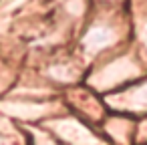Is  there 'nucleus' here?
<instances>
[{
  "instance_id": "obj_10",
  "label": "nucleus",
  "mask_w": 147,
  "mask_h": 145,
  "mask_svg": "<svg viewBox=\"0 0 147 145\" xmlns=\"http://www.w3.org/2000/svg\"><path fill=\"white\" fill-rule=\"evenodd\" d=\"M143 42H145V47H147V28H145V32H143Z\"/></svg>"
},
{
  "instance_id": "obj_6",
  "label": "nucleus",
  "mask_w": 147,
  "mask_h": 145,
  "mask_svg": "<svg viewBox=\"0 0 147 145\" xmlns=\"http://www.w3.org/2000/svg\"><path fill=\"white\" fill-rule=\"evenodd\" d=\"M2 111L10 117L22 119V121H36L40 117H47L51 111V103H42V101H26V99H18V101H8L2 105Z\"/></svg>"
},
{
  "instance_id": "obj_5",
  "label": "nucleus",
  "mask_w": 147,
  "mask_h": 145,
  "mask_svg": "<svg viewBox=\"0 0 147 145\" xmlns=\"http://www.w3.org/2000/svg\"><path fill=\"white\" fill-rule=\"evenodd\" d=\"M103 131L117 145H131L133 143V137L137 135L135 121L129 115H121V113L107 115L105 117V123H103Z\"/></svg>"
},
{
  "instance_id": "obj_4",
  "label": "nucleus",
  "mask_w": 147,
  "mask_h": 145,
  "mask_svg": "<svg viewBox=\"0 0 147 145\" xmlns=\"http://www.w3.org/2000/svg\"><path fill=\"white\" fill-rule=\"evenodd\" d=\"M117 38H119V32L111 22L97 20L81 36V51L89 57H95V55L105 53L107 49H111L117 42Z\"/></svg>"
},
{
  "instance_id": "obj_2",
  "label": "nucleus",
  "mask_w": 147,
  "mask_h": 145,
  "mask_svg": "<svg viewBox=\"0 0 147 145\" xmlns=\"http://www.w3.org/2000/svg\"><path fill=\"white\" fill-rule=\"evenodd\" d=\"M45 129L51 131L65 145H107L101 135H97L85 119L77 115H61L51 117L45 123Z\"/></svg>"
},
{
  "instance_id": "obj_1",
  "label": "nucleus",
  "mask_w": 147,
  "mask_h": 145,
  "mask_svg": "<svg viewBox=\"0 0 147 145\" xmlns=\"http://www.w3.org/2000/svg\"><path fill=\"white\" fill-rule=\"evenodd\" d=\"M143 75V67L137 61V57L123 53L115 55L113 59L105 61L103 65L95 67L91 75L87 77V85L97 93H111L113 89L119 91L135 81H139Z\"/></svg>"
},
{
  "instance_id": "obj_8",
  "label": "nucleus",
  "mask_w": 147,
  "mask_h": 145,
  "mask_svg": "<svg viewBox=\"0 0 147 145\" xmlns=\"http://www.w3.org/2000/svg\"><path fill=\"white\" fill-rule=\"evenodd\" d=\"M28 141H30V145H65V143H63L61 139H57L51 131L40 129V127L28 131Z\"/></svg>"
},
{
  "instance_id": "obj_7",
  "label": "nucleus",
  "mask_w": 147,
  "mask_h": 145,
  "mask_svg": "<svg viewBox=\"0 0 147 145\" xmlns=\"http://www.w3.org/2000/svg\"><path fill=\"white\" fill-rule=\"evenodd\" d=\"M49 77L57 83H75L79 79V69L73 63H57L49 69Z\"/></svg>"
},
{
  "instance_id": "obj_9",
  "label": "nucleus",
  "mask_w": 147,
  "mask_h": 145,
  "mask_svg": "<svg viewBox=\"0 0 147 145\" xmlns=\"http://www.w3.org/2000/svg\"><path fill=\"white\" fill-rule=\"evenodd\" d=\"M0 145H14V139L6 137V135H0Z\"/></svg>"
},
{
  "instance_id": "obj_11",
  "label": "nucleus",
  "mask_w": 147,
  "mask_h": 145,
  "mask_svg": "<svg viewBox=\"0 0 147 145\" xmlns=\"http://www.w3.org/2000/svg\"><path fill=\"white\" fill-rule=\"evenodd\" d=\"M103 2H115V0H103Z\"/></svg>"
},
{
  "instance_id": "obj_3",
  "label": "nucleus",
  "mask_w": 147,
  "mask_h": 145,
  "mask_svg": "<svg viewBox=\"0 0 147 145\" xmlns=\"http://www.w3.org/2000/svg\"><path fill=\"white\" fill-rule=\"evenodd\" d=\"M105 105L113 113L147 117V79H139L105 97Z\"/></svg>"
}]
</instances>
